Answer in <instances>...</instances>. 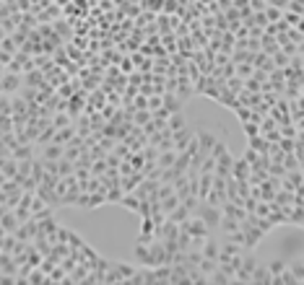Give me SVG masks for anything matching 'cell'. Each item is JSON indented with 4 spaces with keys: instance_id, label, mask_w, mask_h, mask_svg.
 Masks as SVG:
<instances>
[{
    "instance_id": "cell-1",
    "label": "cell",
    "mask_w": 304,
    "mask_h": 285,
    "mask_svg": "<svg viewBox=\"0 0 304 285\" xmlns=\"http://www.w3.org/2000/svg\"><path fill=\"white\" fill-rule=\"evenodd\" d=\"M195 215L208 226V231L216 233L218 231V223H221V215H224V213H221V207H216V205H211V202L203 200L200 205H198V210H195Z\"/></svg>"
},
{
    "instance_id": "cell-2",
    "label": "cell",
    "mask_w": 304,
    "mask_h": 285,
    "mask_svg": "<svg viewBox=\"0 0 304 285\" xmlns=\"http://www.w3.org/2000/svg\"><path fill=\"white\" fill-rule=\"evenodd\" d=\"M180 228H182V231H187L192 238H206V236L213 233V231H208V226L203 223V220H200L198 215H190V218L185 220V223H180Z\"/></svg>"
},
{
    "instance_id": "cell-3",
    "label": "cell",
    "mask_w": 304,
    "mask_h": 285,
    "mask_svg": "<svg viewBox=\"0 0 304 285\" xmlns=\"http://www.w3.org/2000/svg\"><path fill=\"white\" fill-rule=\"evenodd\" d=\"M257 267V262H255V257L247 252L244 254V259H242V267H239L237 272H234V283H239V285H247V283H252V270Z\"/></svg>"
},
{
    "instance_id": "cell-4",
    "label": "cell",
    "mask_w": 304,
    "mask_h": 285,
    "mask_svg": "<svg viewBox=\"0 0 304 285\" xmlns=\"http://www.w3.org/2000/svg\"><path fill=\"white\" fill-rule=\"evenodd\" d=\"M192 137H195V132L190 130V127L185 125L182 130H177V132H172V140H174V151L177 153H182V151H187V145L192 143Z\"/></svg>"
},
{
    "instance_id": "cell-5",
    "label": "cell",
    "mask_w": 304,
    "mask_h": 285,
    "mask_svg": "<svg viewBox=\"0 0 304 285\" xmlns=\"http://www.w3.org/2000/svg\"><path fill=\"white\" fill-rule=\"evenodd\" d=\"M232 177L234 179H250V161H247V158H234Z\"/></svg>"
},
{
    "instance_id": "cell-6",
    "label": "cell",
    "mask_w": 304,
    "mask_h": 285,
    "mask_svg": "<svg viewBox=\"0 0 304 285\" xmlns=\"http://www.w3.org/2000/svg\"><path fill=\"white\" fill-rule=\"evenodd\" d=\"M0 226H3L8 233H13L16 228L21 226V220L16 218V213H13V210H5V213H3V218H0Z\"/></svg>"
},
{
    "instance_id": "cell-7",
    "label": "cell",
    "mask_w": 304,
    "mask_h": 285,
    "mask_svg": "<svg viewBox=\"0 0 304 285\" xmlns=\"http://www.w3.org/2000/svg\"><path fill=\"white\" fill-rule=\"evenodd\" d=\"M182 109V101L177 99V94H164V112L167 114H177Z\"/></svg>"
},
{
    "instance_id": "cell-8",
    "label": "cell",
    "mask_w": 304,
    "mask_h": 285,
    "mask_svg": "<svg viewBox=\"0 0 304 285\" xmlns=\"http://www.w3.org/2000/svg\"><path fill=\"white\" fill-rule=\"evenodd\" d=\"M252 283L255 285H271V270L257 264V267L252 270Z\"/></svg>"
},
{
    "instance_id": "cell-9",
    "label": "cell",
    "mask_w": 304,
    "mask_h": 285,
    "mask_svg": "<svg viewBox=\"0 0 304 285\" xmlns=\"http://www.w3.org/2000/svg\"><path fill=\"white\" fill-rule=\"evenodd\" d=\"M180 202H182V200L177 197V192H172V195H169V197H161V200H159V207H161V210H164V213H167V215H169V213H172V210H174V207H177V205H180Z\"/></svg>"
},
{
    "instance_id": "cell-10",
    "label": "cell",
    "mask_w": 304,
    "mask_h": 285,
    "mask_svg": "<svg viewBox=\"0 0 304 285\" xmlns=\"http://www.w3.org/2000/svg\"><path fill=\"white\" fill-rule=\"evenodd\" d=\"M177 155H180V153L174 151V148H172V151H161V153H159V161H156V163H159L161 169H169V166H174Z\"/></svg>"
},
{
    "instance_id": "cell-11",
    "label": "cell",
    "mask_w": 304,
    "mask_h": 285,
    "mask_svg": "<svg viewBox=\"0 0 304 285\" xmlns=\"http://www.w3.org/2000/svg\"><path fill=\"white\" fill-rule=\"evenodd\" d=\"M167 218H169V220H174V223H185V220L190 218V210H187V207L180 202V205L174 207V210H172V213H169Z\"/></svg>"
},
{
    "instance_id": "cell-12",
    "label": "cell",
    "mask_w": 304,
    "mask_h": 285,
    "mask_svg": "<svg viewBox=\"0 0 304 285\" xmlns=\"http://www.w3.org/2000/svg\"><path fill=\"white\" fill-rule=\"evenodd\" d=\"M151 117H153L151 109H135V114H133V125L143 127V125H149V122H151Z\"/></svg>"
},
{
    "instance_id": "cell-13",
    "label": "cell",
    "mask_w": 304,
    "mask_h": 285,
    "mask_svg": "<svg viewBox=\"0 0 304 285\" xmlns=\"http://www.w3.org/2000/svg\"><path fill=\"white\" fill-rule=\"evenodd\" d=\"M208 283H213V285H226V283H232V278H229V275L218 267V270H213V272L208 275Z\"/></svg>"
},
{
    "instance_id": "cell-14",
    "label": "cell",
    "mask_w": 304,
    "mask_h": 285,
    "mask_svg": "<svg viewBox=\"0 0 304 285\" xmlns=\"http://www.w3.org/2000/svg\"><path fill=\"white\" fill-rule=\"evenodd\" d=\"M169 130L172 132H177V130H182L185 127V117H182V112H177V114H169Z\"/></svg>"
},
{
    "instance_id": "cell-15",
    "label": "cell",
    "mask_w": 304,
    "mask_h": 285,
    "mask_svg": "<svg viewBox=\"0 0 304 285\" xmlns=\"http://www.w3.org/2000/svg\"><path fill=\"white\" fill-rule=\"evenodd\" d=\"M234 70H237V76L242 78V80H244V78H250L252 73H255V70H252V65H250V60H247V62H242V65H237Z\"/></svg>"
},
{
    "instance_id": "cell-16",
    "label": "cell",
    "mask_w": 304,
    "mask_h": 285,
    "mask_svg": "<svg viewBox=\"0 0 304 285\" xmlns=\"http://www.w3.org/2000/svg\"><path fill=\"white\" fill-rule=\"evenodd\" d=\"M200 270L206 272V278H208V275L213 272V270H218V259H206V257H203V262H200Z\"/></svg>"
},
{
    "instance_id": "cell-17",
    "label": "cell",
    "mask_w": 304,
    "mask_h": 285,
    "mask_svg": "<svg viewBox=\"0 0 304 285\" xmlns=\"http://www.w3.org/2000/svg\"><path fill=\"white\" fill-rule=\"evenodd\" d=\"M286 267H289L286 262H271V264H268V270H271V283H273V278H275V275H281V272L286 270Z\"/></svg>"
},
{
    "instance_id": "cell-18",
    "label": "cell",
    "mask_w": 304,
    "mask_h": 285,
    "mask_svg": "<svg viewBox=\"0 0 304 285\" xmlns=\"http://www.w3.org/2000/svg\"><path fill=\"white\" fill-rule=\"evenodd\" d=\"M289 270L294 272V278H297L299 283L304 280V262H294V264H289Z\"/></svg>"
},
{
    "instance_id": "cell-19",
    "label": "cell",
    "mask_w": 304,
    "mask_h": 285,
    "mask_svg": "<svg viewBox=\"0 0 304 285\" xmlns=\"http://www.w3.org/2000/svg\"><path fill=\"white\" fill-rule=\"evenodd\" d=\"M161 106H164V96L156 94V96L149 99V109H151V112H156V109H161Z\"/></svg>"
},
{
    "instance_id": "cell-20",
    "label": "cell",
    "mask_w": 304,
    "mask_h": 285,
    "mask_svg": "<svg viewBox=\"0 0 304 285\" xmlns=\"http://www.w3.org/2000/svg\"><path fill=\"white\" fill-rule=\"evenodd\" d=\"M16 83H18V78H3V91H16Z\"/></svg>"
},
{
    "instance_id": "cell-21",
    "label": "cell",
    "mask_w": 304,
    "mask_h": 285,
    "mask_svg": "<svg viewBox=\"0 0 304 285\" xmlns=\"http://www.w3.org/2000/svg\"><path fill=\"white\" fill-rule=\"evenodd\" d=\"M297 163H299L297 155H286V158H283V166H286L289 171H291V169H297Z\"/></svg>"
},
{
    "instance_id": "cell-22",
    "label": "cell",
    "mask_w": 304,
    "mask_h": 285,
    "mask_svg": "<svg viewBox=\"0 0 304 285\" xmlns=\"http://www.w3.org/2000/svg\"><path fill=\"white\" fill-rule=\"evenodd\" d=\"M294 135H297V130H294V127H291V122H289V125H283L281 137H294Z\"/></svg>"
},
{
    "instance_id": "cell-23",
    "label": "cell",
    "mask_w": 304,
    "mask_h": 285,
    "mask_svg": "<svg viewBox=\"0 0 304 285\" xmlns=\"http://www.w3.org/2000/svg\"><path fill=\"white\" fill-rule=\"evenodd\" d=\"M133 109H149V101H146V96H138L135 99V106Z\"/></svg>"
},
{
    "instance_id": "cell-24",
    "label": "cell",
    "mask_w": 304,
    "mask_h": 285,
    "mask_svg": "<svg viewBox=\"0 0 304 285\" xmlns=\"http://www.w3.org/2000/svg\"><path fill=\"white\" fill-rule=\"evenodd\" d=\"M268 18H271V21H275V18H281V11H275V5H273V8H268Z\"/></svg>"
},
{
    "instance_id": "cell-25",
    "label": "cell",
    "mask_w": 304,
    "mask_h": 285,
    "mask_svg": "<svg viewBox=\"0 0 304 285\" xmlns=\"http://www.w3.org/2000/svg\"><path fill=\"white\" fill-rule=\"evenodd\" d=\"M252 8H255V11H265V3H263V0H252Z\"/></svg>"
},
{
    "instance_id": "cell-26",
    "label": "cell",
    "mask_w": 304,
    "mask_h": 285,
    "mask_svg": "<svg viewBox=\"0 0 304 285\" xmlns=\"http://www.w3.org/2000/svg\"><path fill=\"white\" fill-rule=\"evenodd\" d=\"M271 3H273L275 8H286V5H289V0H271Z\"/></svg>"
},
{
    "instance_id": "cell-27",
    "label": "cell",
    "mask_w": 304,
    "mask_h": 285,
    "mask_svg": "<svg viewBox=\"0 0 304 285\" xmlns=\"http://www.w3.org/2000/svg\"><path fill=\"white\" fill-rule=\"evenodd\" d=\"M5 181H8V177H5V174H3V169H0V187H3Z\"/></svg>"
},
{
    "instance_id": "cell-28",
    "label": "cell",
    "mask_w": 304,
    "mask_h": 285,
    "mask_svg": "<svg viewBox=\"0 0 304 285\" xmlns=\"http://www.w3.org/2000/svg\"><path fill=\"white\" fill-rule=\"evenodd\" d=\"M299 54H304V44H302V47H299Z\"/></svg>"
},
{
    "instance_id": "cell-29",
    "label": "cell",
    "mask_w": 304,
    "mask_h": 285,
    "mask_svg": "<svg viewBox=\"0 0 304 285\" xmlns=\"http://www.w3.org/2000/svg\"><path fill=\"white\" fill-rule=\"evenodd\" d=\"M297 26H302V31H304V21H302V24H297Z\"/></svg>"
},
{
    "instance_id": "cell-30",
    "label": "cell",
    "mask_w": 304,
    "mask_h": 285,
    "mask_svg": "<svg viewBox=\"0 0 304 285\" xmlns=\"http://www.w3.org/2000/svg\"><path fill=\"white\" fill-rule=\"evenodd\" d=\"M302 65H304V54H302Z\"/></svg>"
},
{
    "instance_id": "cell-31",
    "label": "cell",
    "mask_w": 304,
    "mask_h": 285,
    "mask_svg": "<svg viewBox=\"0 0 304 285\" xmlns=\"http://www.w3.org/2000/svg\"><path fill=\"white\" fill-rule=\"evenodd\" d=\"M302 262H304V259H302Z\"/></svg>"
}]
</instances>
